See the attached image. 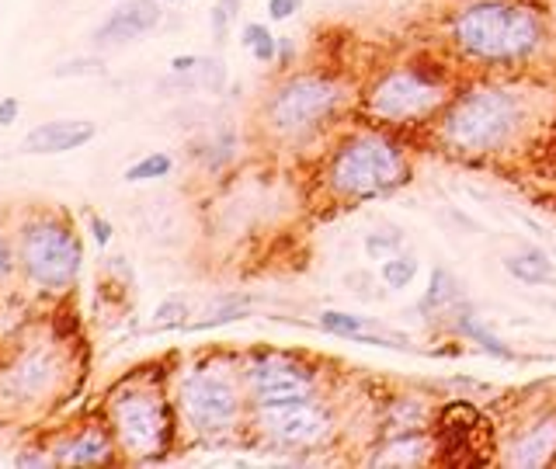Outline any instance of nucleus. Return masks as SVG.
Masks as SVG:
<instances>
[{
	"label": "nucleus",
	"instance_id": "nucleus-1",
	"mask_svg": "<svg viewBox=\"0 0 556 469\" xmlns=\"http://www.w3.org/2000/svg\"><path fill=\"white\" fill-rule=\"evenodd\" d=\"M452 35L459 39V46L480 59H521L539 46L543 25L532 11L505 4V0H483L466 7L452 25Z\"/></svg>",
	"mask_w": 556,
	"mask_h": 469
},
{
	"label": "nucleus",
	"instance_id": "nucleus-2",
	"mask_svg": "<svg viewBox=\"0 0 556 469\" xmlns=\"http://www.w3.org/2000/svg\"><path fill=\"white\" fill-rule=\"evenodd\" d=\"M514 122H518V111L508 94L480 88L452 104L445 119V136L459 150H494L511 136Z\"/></svg>",
	"mask_w": 556,
	"mask_h": 469
},
{
	"label": "nucleus",
	"instance_id": "nucleus-3",
	"mask_svg": "<svg viewBox=\"0 0 556 469\" xmlns=\"http://www.w3.org/2000/svg\"><path fill=\"white\" fill-rule=\"evenodd\" d=\"M400 178H404L400 153L379 136H362V140L348 142L330 167V185L351 198L375 195L382 188L397 185Z\"/></svg>",
	"mask_w": 556,
	"mask_h": 469
},
{
	"label": "nucleus",
	"instance_id": "nucleus-4",
	"mask_svg": "<svg viewBox=\"0 0 556 469\" xmlns=\"http://www.w3.org/2000/svg\"><path fill=\"white\" fill-rule=\"evenodd\" d=\"M21 258L39 285L63 288L81 268V243L63 223H35L21 236Z\"/></svg>",
	"mask_w": 556,
	"mask_h": 469
},
{
	"label": "nucleus",
	"instance_id": "nucleus-5",
	"mask_svg": "<svg viewBox=\"0 0 556 469\" xmlns=\"http://www.w3.org/2000/svg\"><path fill=\"white\" fill-rule=\"evenodd\" d=\"M337 84L320 81V77H296L289 81L282 91L272 97V126L282 133H299L313 122H320L324 115H330V108L337 104Z\"/></svg>",
	"mask_w": 556,
	"mask_h": 469
},
{
	"label": "nucleus",
	"instance_id": "nucleus-6",
	"mask_svg": "<svg viewBox=\"0 0 556 469\" xmlns=\"http://www.w3.org/2000/svg\"><path fill=\"white\" fill-rule=\"evenodd\" d=\"M369 104L379 119L407 122V119H421L431 108H438L442 104V88L421 81L411 70H397V73H390L375 84Z\"/></svg>",
	"mask_w": 556,
	"mask_h": 469
},
{
	"label": "nucleus",
	"instance_id": "nucleus-7",
	"mask_svg": "<svg viewBox=\"0 0 556 469\" xmlns=\"http://www.w3.org/2000/svg\"><path fill=\"white\" fill-rule=\"evenodd\" d=\"M181 400L188 421L198 427H227L236 418V389L216 373L191 375L181 389Z\"/></svg>",
	"mask_w": 556,
	"mask_h": 469
},
{
	"label": "nucleus",
	"instance_id": "nucleus-8",
	"mask_svg": "<svg viewBox=\"0 0 556 469\" xmlns=\"http://www.w3.org/2000/svg\"><path fill=\"white\" fill-rule=\"evenodd\" d=\"M115 427L119 438L133 449V452H153L164 445L167 434V414L164 407L146 396V393H129L115 404Z\"/></svg>",
	"mask_w": 556,
	"mask_h": 469
},
{
	"label": "nucleus",
	"instance_id": "nucleus-9",
	"mask_svg": "<svg viewBox=\"0 0 556 469\" xmlns=\"http://www.w3.org/2000/svg\"><path fill=\"white\" fill-rule=\"evenodd\" d=\"M261 424L275 434L282 445H313L327 434V414L306 400L292 404H272L261 407Z\"/></svg>",
	"mask_w": 556,
	"mask_h": 469
},
{
	"label": "nucleus",
	"instance_id": "nucleus-10",
	"mask_svg": "<svg viewBox=\"0 0 556 469\" xmlns=\"http://www.w3.org/2000/svg\"><path fill=\"white\" fill-rule=\"evenodd\" d=\"M251 393L261 407L292 404L310 396V379L289 362H258L251 369Z\"/></svg>",
	"mask_w": 556,
	"mask_h": 469
},
{
	"label": "nucleus",
	"instance_id": "nucleus-11",
	"mask_svg": "<svg viewBox=\"0 0 556 469\" xmlns=\"http://www.w3.org/2000/svg\"><path fill=\"white\" fill-rule=\"evenodd\" d=\"M160 21V4L157 0H129L122 7H115L104 25L97 28L94 42L97 46H122V42H133L139 35H146L150 28H157Z\"/></svg>",
	"mask_w": 556,
	"mask_h": 469
},
{
	"label": "nucleus",
	"instance_id": "nucleus-12",
	"mask_svg": "<svg viewBox=\"0 0 556 469\" xmlns=\"http://www.w3.org/2000/svg\"><path fill=\"white\" fill-rule=\"evenodd\" d=\"M88 140H94V122L59 119V122H46V126L32 129L25 136V153H66V150L84 146Z\"/></svg>",
	"mask_w": 556,
	"mask_h": 469
},
{
	"label": "nucleus",
	"instance_id": "nucleus-13",
	"mask_svg": "<svg viewBox=\"0 0 556 469\" xmlns=\"http://www.w3.org/2000/svg\"><path fill=\"white\" fill-rule=\"evenodd\" d=\"M511 449H514V452H511V463H514V466H543V463H550V456H553V449H556V421L536 424V427H532L529 434H521Z\"/></svg>",
	"mask_w": 556,
	"mask_h": 469
},
{
	"label": "nucleus",
	"instance_id": "nucleus-14",
	"mask_svg": "<svg viewBox=\"0 0 556 469\" xmlns=\"http://www.w3.org/2000/svg\"><path fill=\"white\" fill-rule=\"evenodd\" d=\"M505 268H508L518 281H525V285H553L556 281V265L543 250L511 254V258H505Z\"/></svg>",
	"mask_w": 556,
	"mask_h": 469
},
{
	"label": "nucleus",
	"instance_id": "nucleus-15",
	"mask_svg": "<svg viewBox=\"0 0 556 469\" xmlns=\"http://www.w3.org/2000/svg\"><path fill=\"white\" fill-rule=\"evenodd\" d=\"M59 459L63 463H101V459H108V442L101 438V434H81V438H73L70 445H63L59 449Z\"/></svg>",
	"mask_w": 556,
	"mask_h": 469
},
{
	"label": "nucleus",
	"instance_id": "nucleus-16",
	"mask_svg": "<svg viewBox=\"0 0 556 469\" xmlns=\"http://www.w3.org/2000/svg\"><path fill=\"white\" fill-rule=\"evenodd\" d=\"M167 171H171V157L167 153H150L146 160H139L126 171V181H153V178H164Z\"/></svg>",
	"mask_w": 556,
	"mask_h": 469
},
{
	"label": "nucleus",
	"instance_id": "nucleus-17",
	"mask_svg": "<svg viewBox=\"0 0 556 469\" xmlns=\"http://www.w3.org/2000/svg\"><path fill=\"white\" fill-rule=\"evenodd\" d=\"M456 296H459V285L452 281V275H449L445 268H438L431 288H428V296H424V310H438L442 303H452Z\"/></svg>",
	"mask_w": 556,
	"mask_h": 469
},
{
	"label": "nucleus",
	"instance_id": "nucleus-18",
	"mask_svg": "<svg viewBox=\"0 0 556 469\" xmlns=\"http://www.w3.org/2000/svg\"><path fill=\"white\" fill-rule=\"evenodd\" d=\"M417 275V261L414 258H393V261H386V268H382V281L390 285V288H407Z\"/></svg>",
	"mask_w": 556,
	"mask_h": 469
},
{
	"label": "nucleus",
	"instance_id": "nucleus-19",
	"mask_svg": "<svg viewBox=\"0 0 556 469\" xmlns=\"http://www.w3.org/2000/svg\"><path fill=\"white\" fill-rule=\"evenodd\" d=\"M320 327L330 330V334H337V337H355V334H362L366 320H362V317H351V313L327 310L324 317H320Z\"/></svg>",
	"mask_w": 556,
	"mask_h": 469
},
{
	"label": "nucleus",
	"instance_id": "nucleus-20",
	"mask_svg": "<svg viewBox=\"0 0 556 469\" xmlns=\"http://www.w3.org/2000/svg\"><path fill=\"white\" fill-rule=\"evenodd\" d=\"M243 42L254 49V56H258L261 63L275 59V39H272L268 28H261V25H247V28H243Z\"/></svg>",
	"mask_w": 556,
	"mask_h": 469
},
{
	"label": "nucleus",
	"instance_id": "nucleus-21",
	"mask_svg": "<svg viewBox=\"0 0 556 469\" xmlns=\"http://www.w3.org/2000/svg\"><path fill=\"white\" fill-rule=\"evenodd\" d=\"M236 11H240V0H216V7H212V35H216V42L227 39V28L236 18Z\"/></svg>",
	"mask_w": 556,
	"mask_h": 469
},
{
	"label": "nucleus",
	"instance_id": "nucleus-22",
	"mask_svg": "<svg viewBox=\"0 0 556 469\" xmlns=\"http://www.w3.org/2000/svg\"><path fill=\"white\" fill-rule=\"evenodd\" d=\"M185 320V299H167L160 306V313L153 317V327H174Z\"/></svg>",
	"mask_w": 556,
	"mask_h": 469
},
{
	"label": "nucleus",
	"instance_id": "nucleus-23",
	"mask_svg": "<svg viewBox=\"0 0 556 469\" xmlns=\"http://www.w3.org/2000/svg\"><path fill=\"white\" fill-rule=\"evenodd\" d=\"M466 330H469V334H473V337H476V341H480V344H483V348H490V351H494V355H508V348H505V344H498V337H494V334H490V330L476 327V324H473V320H469V324H466Z\"/></svg>",
	"mask_w": 556,
	"mask_h": 469
},
{
	"label": "nucleus",
	"instance_id": "nucleus-24",
	"mask_svg": "<svg viewBox=\"0 0 556 469\" xmlns=\"http://www.w3.org/2000/svg\"><path fill=\"white\" fill-rule=\"evenodd\" d=\"M299 4H303V0H268V14H272L275 21H285V18H292V14L299 11Z\"/></svg>",
	"mask_w": 556,
	"mask_h": 469
},
{
	"label": "nucleus",
	"instance_id": "nucleus-25",
	"mask_svg": "<svg viewBox=\"0 0 556 469\" xmlns=\"http://www.w3.org/2000/svg\"><path fill=\"white\" fill-rule=\"evenodd\" d=\"M18 119V101L14 97H4L0 101V126H11Z\"/></svg>",
	"mask_w": 556,
	"mask_h": 469
},
{
	"label": "nucleus",
	"instance_id": "nucleus-26",
	"mask_svg": "<svg viewBox=\"0 0 556 469\" xmlns=\"http://www.w3.org/2000/svg\"><path fill=\"white\" fill-rule=\"evenodd\" d=\"M91 227H94V236H97V243L104 247V243H108V236H112V230H108V223H104V219H94Z\"/></svg>",
	"mask_w": 556,
	"mask_h": 469
},
{
	"label": "nucleus",
	"instance_id": "nucleus-27",
	"mask_svg": "<svg viewBox=\"0 0 556 469\" xmlns=\"http://www.w3.org/2000/svg\"><path fill=\"white\" fill-rule=\"evenodd\" d=\"M195 66H198V59H195V56H178V59H174V70H178V73L195 70Z\"/></svg>",
	"mask_w": 556,
	"mask_h": 469
},
{
	"label": "nucleus",
	"instance_id": "nucleus-28",
	"mask_svg": "<svg viewBox=\"0 0 556 469\" xmlns=\"http://www.w3.org/2000/svg\"><path fill=\"white\" fill-rule=\"evenodd\" d=\"M546 167H550L546 174H553L556 178V140H550V160H546Z\"/></svg>",
	"mask_w": 556,
	"mask_h": 469
},
{
	"label": "nucleus",
	"instance_id": "nucleus-29",
	"mask_svg": "<svg viewBox=\"0 0 556 469\" xmlns=\"http://www.w3.org/2000/svg\"><path fill=\"white\" fill-rule=\"evenodd\" d=\"M7 265H11V258H7V243L0 240V275L7 272Z\"/></svg>",
	"mask_w": 556,
	"mask_h": 469
},
{
	"label": "nucleus",
	"instance_id": "nucleus-30",
	"mask_svg": "<svg viewBox=\"0 0 556 469\" xmlns=\"http://www.w3.org/2000/svg\"><path fill=\"white\" fill-rule=\"evenodd\" d=\"M18 466H42V459H39V456H21Z\"/></svg>",
	"mask_w": 556,
	"mask_h": 469
}]
</instances>
